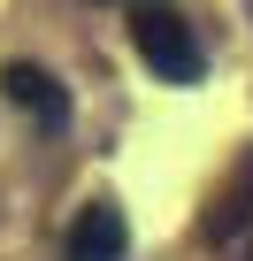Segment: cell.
<instances>
[{
    "mask_svg": "<svg viewBox=\"0 0 253 261\" xmlns=\"http://www.w3.org/2000/svg\"><path fill=\"white\" fill-rule=\"evenodd\" d=\"M131 46H138V62L161 77V85H200V69H207V54H200V39H192V23L177 16V8H131Z\"/></svg>",
    "mask_w": 253,
    "mask_h": 261,
    "instance_id": "6da1fadb",
    "label": "cell"
},
{
    "mask_svg": "<svg viewBox=\"0 0 253 261\" xmlns=\"http://www.w3.org/2000/svg\"><path fill=\"white\" fill-rule=\"evenodd\" d=\"M123 246H131V230H123V207H115V200L77 207V223H69V238H62L69 261H123Z\"/></svg>",
    "mask_w": 253,
    "mask_h": 261,
    "instance_id": "3957f363",
    "label": "cell"
},
{
    "mask_svg": "<svg viewBox=\"0 0 253 261\" xmlns=\"http://www.w3.org/2000/svg\"><path fill=\"white\" fill-rule=\"evenodd\" d=\"M245 223H253V162H245V169H238V185L207 207V238H238Z\"/></svg>",
    "mask_w": 253,
    "mask_h": 261,
    "instance_id": "277c9868",
    "label": "cell"
},
{
    "mask_svg": "<svg viewBox=\"0 0 253 261\" xmlns=\"http://www.w3.org/2000/svg\"><path fill=\"white\" fill-rule=\"evenodd\" d=\"M0 92H8L39 130H69V92L46 77V69H31V62H8V69H0Z\"/></svg>",
    "mask_w": 253,
    "mask_h": 261,
    "instance_id": "7a4b0ae2",
    "label": "cell"
}]
</instances>
